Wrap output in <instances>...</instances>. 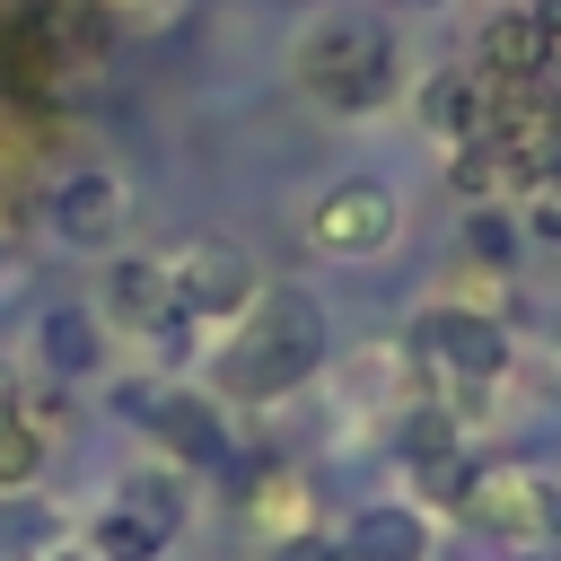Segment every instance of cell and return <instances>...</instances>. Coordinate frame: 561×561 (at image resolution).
<instances>
[{
	"label": "cell",
	"instance_id": "cell-20",
	"mask_svg": "<svg viewBox=\"0 0 561 561\" xmlns=\"http://www.w3.org/2000/svg\"><path fill=\"white\" fill-rule=\"evenodd\" d=\"M44 561H96V552H79V543H53V552H44Z\"/></svg>",
	"mask_w": 561,
	"mask_h": 561
},
{
	"label": "cell",
	"instance_id": "cell-11",
	"mask_svg": "<svg viewBox=\"0 0 561 561\" xmlns=\"http://www.w3.org/2000/svg\"><path fill=\"white\" fill-rule=\"evenodd\" d=\"M149 430L175 465H228V430L210 412V394H158L149 403Z\"/></svg>",
	"mask_w": 561,
	"mask_h": 561
},
{
	"label": "cell",
	"instance_id": "cell-8",
	"mask_svg": "<svg viewBox=\"0 0 561 561\" xmlns=\"http://www.w3.org/2000/svg\"><path fill=\"white\" fill-rule=\"evenodd\" d=\"M123 210H131V193H123L114 167H79V175L53 184V237L61 245H114L123 237Z\"/></svg>",
	"mask_w": 561,
	"mask_h": 561
},
{
	"label": "cell",
	"instance_id": "cell-16",
	"mask_svg": "<svg viewBox=\"0 0 561 561\" xmlns=\"http://www.w3.org/2000/svg\"><path fill=\"white\" fill-rule=\"evenodd\" d=\"M88 552H96V561H158L167 543H158V535H149L131 508H114V500H105V517L88 526Z\"/></svg>",
	"mask_w": 561,
	"mask_h": 561
},
{
	"label": "cell",
	"instance_id": "cell-2",
	"mask_svg": "<svg viewBox=\"0 0 561 561\" xmlns=\"http://www.w3.org/2000/svg\"><path fill=\"white\" fill-rule=\"evenodd\" d=\"M289 79L324 105V114H377L403 79V44L377 9H324L298 26L289 44Z\"/></svg>",
	"mask_w": 561,
	"mask_h": 561
},
{
	"label": "cell",
	"instance_id": "cell-14",
	"mask_svg": "<svg viewBox=\"0 0 561 561\" xmlns=\"http://www.w3.org/2000/svg\"><path fill=\"white\" fill-rule=\"evenodd\" d=\"M114 508H131L158 543H175V526H184V473H123V491H114Z\"/></svg>",
	"mask_w": 561,
	"mask_h": 561
},
{
	"label": "cell",
	"instance_id": "cell-22",
	"mask_svg": "<svg viewBox=\"0 0 561 561\" xmlns=\"http://www.w3.org/2000/svg\"><path fill=\"white\" fill-rule=\"evenodd\" d=\"M0 245H9V210H0Z\"/></svg>",
	"mask_w": 561,
	"mask_h": 561
},
{
	"label": "cell",
	"instance_id": "cell-1",
	"mask_svg": "<svg viewBox=\"0 0 561 561\" xmlns=\"http://www.w3.org/2000/svg\"><path fill=\"white\" fill-rule=\"evenodd\" d=\"M324 368V307L307 289H254L245 316H228V342L210 351V386L228 403H280Z\"/></svg>",
	"mask_w": 561,
	"mask_h": 561
},
{
	"label": "cell",
	"instance_id": "cell-4",
	"mask_svg": "<svg viewBox=\"0 0 561 561\" xmlns=\"http://www.w3.org/2000/svg\"><path fill=\"white\" fill-rule=\"evenodd\" d=\"M412 359L421 368H438V377H456V386H491V377H508V333H500V316H473V307H456V298H438V307H421L412 316Z\"/></svg>",
	"mask_w": 561,
	"mask_h": 561
},
{
	"label": "cell",
	"instance_id": "cell-5",
	"mask_svg": "<svg viewBox=\"0 0 561 561\" xmlns=\"http://www.w3.org/2000/svg\"><path fill=\"white\" fill-rule=\"evenodd\" d=\"M167 289H175V307H184L193 324H228V316L254 307L263 272H254L245 245H228V237H193V245L167 254Z\"/></svg>",
	"mask_w": 561,
	"mask_h": 561
},
{
	"label": "cell",
	"instance_id": "cell-3",
	"mask_svg": "<svg viewBox=\"0 0 561 561\" xmlns=\"http://www.w3.org/2000/svg\"><path fill=\"white\" fill-rule=\"evenodd\" d=\"M394 228H403V202H394V184H377V175H342V184H324L316 210H307V245L333 254V263L386 254Z\"/></svg>",
	"mask_w": 561,
	"mask_h": 561
},
{
	"label": "cell",
	"instance_id": "cell-18",
	"mask_svg": "<svg viewBox=\"0 0 561 561\" xmlns=\"http://www.w3.org/2000/svg\"><path fill=\"white\" fill-rule=\"evenodd\" d=\"M526 228L561 245V184H526Z\"/></svg>",
	"mask_w": 561,
	"mask_h": 561
},
{
	"label": "cell",
	"instance_id": "cell-12",
	"mask_svg": "<svg viewBox=\"0 0 561 561\" xmlns=\"http://www.w3.org/2000/svg\"><path fill=\"white\" fill-rule=\"evenodd\" d=\"M333 552L342 561H430V517L421 508H359Z\"/></svg>",
	"mask_w": 561,
	"mask_h": 561
},
{
	"label": "cell",
	"instance_id": "cell-19",
	"mask_svg": "<svg viewBox=\"0 0 561 561\" xmlns=\"http://www.w3.org/2000/svg\"><path fill=\"white\" fill-rule=\"evenodd\" d=\"M272 561H342V552H333L324 535H280V543H272Z\"/></svg>",
	"mask_w": 561,
	"mask_h": 561
},
{
	"label": "cell",
	"instance_id": "cell-21",
	"mask_svg": "<svg viewBox=\"0 0 561 561\" xmlns=\"http://www.w3.org/2000/svg\"><path fill=\"white\" fill-rule=\"evenodd\" d=\"M9 421H18V394H9V386H0V430H9Z\"/></svg>",
	"mask_w": 561,
	"mask_h": 561
},
{
	"label": "cell",
	"instance_id": "cell-6",
	"mask_svg": "<svg viewBox=\"0 0 561 561\" xmlns=\"http://www.w3.org/2000/svg\"><path fill=\"white\" fill-rule=\"evenodd\" d=\"M465 517H473L482 535H500V543H526V535H543L561 508H552V482H535L526 465H473Z\"/></svg>",
	"mask_w": 561,
	"mask_h": 561
},
{
	"label": "cell",
	"instance_id": "cell-13",
	"mask_svg": "<svg viewBox=\"0 0 561 561\" xmlns=\"http://www.w3.org/2000/svg\"><path fill=\"white\" fill-rule=\"evenodd\" d=\"M35 359H44L53 377H96V368H105V324H96V307H44Z\"/></svg>",
	"mask_w": 561,
	"mask_h": 561
},
{
	"label": "cell",
	"instance_id": "cell-17",
	"mask_svg": "<svg viewBox=\"0 0 561 561\" xmlns=\"http://www.w3.org/2000/svg\"><path fill=\"white\" fill-rule=\"evenodd\" d=\"M245 517H254V526H298V517H307V500H298V482H289V473H254Z\"/></svg>",
	"mask_w": 561,
	"mask_h": 561
},
{
	"label": "cell",
	"instance_id": "cell-9",
	"mask_svg": "<svg viewBox=\"0 0 561 561\" xmlns=\"http://www.w3.org/2000/svg\"><path fill=\"white\" fill-rule=\"evenodd\" d=\"M96 316H114L123 333H149L158 316H175L167 254H114V263H105V289H96Z\"/></svg>",
	"mask_w": 561,
	"mask_h": 561
},
{
	"label": "cell",
	"instance_id": "cell-23",
	"mask_svg": "<svg viewBox=\"0 0 561 561\" xmlns=\"http://www.w3.org/2000/svg\"><path fill=\"white\" fill-rule=\"evenodd\" d=\"M535 561H561V552H535Z\"/></svg>",
	"mask_w": 561,
	"mask_h": 561
},
{
	"label": "cell",
	"instance_id": "cell-7",
	"mask_svg": "<svg viewBox=\"0 0 561 561\" xmlns=\"http://www.w3.org/2000/svg\"><path fill=\"white\" fill-rule=\"evenodd\" d=\"M473 70H482L491 88H535V79H552V26H543V0H508V9L482 26Z\"/></svg>",
	"mask_w": 561,
	"mask_h": 561
},
{
	"label": "cell",
	"instance_id": "cell-15",
	"mask_svg": "<svg viewBox=\"0 0 561 561\" xmlns=\"http://www.w3.org/2000/svg\"><path fill=\"white\" fill-rule=\"evenodd\" d=\"M61 535H53V508H35V500H18V491H0V561H44Z\"/></svg>",
	"mask_w": 561,
	"mask_h": 561
},
{
	"label": "cell",
	"instance_id": "cell-10",
	"mask_svg": "<svg viewBox=\"0 0 561 561\" xmlns=\"http://www.w3.org/2000/svg\"><path fill=\"white\" fill-rule=\"evenodd\" d=\"M421 123H430V140H447V149L482 140V123H491V79H482V70H438V79L421 88Z\"/></svg>",
	"mask_w": 561,
	"mask_h": 561
}]
</instances>
